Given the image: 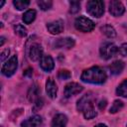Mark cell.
<instances>
[{
  "mask_svg": "<svg viewBox=\"0 0 127 127\" xmlns=\"http://www.w3.org/2000/svg\"><path fill=\"white\" fill-rule=\"evenodd\" d=\"M100 31L102 32V34H104L108 38H115L116 37V31L110 25H104V26H102L100 28Z\"/></svg>",
  "mask_w": 127,
  "mask_h": 127,
  "instance_id": "18",
  "label": "cell"
},
{
  "mask_svg": "<svg viewBox=\"0 0 127 127\" xmlns=\"http://www.w3.org/2000/svg\"><path fill=\"white\" fill-rule=\"evenodd\" d=\"M46 91H47V94L51 98H56L57 97L58 87H57L55 81L53 80V78H48V80L46 82Z\"/></svg>",
  "mask_w": 127,
  "mask_h": 127,
  "instance_id": "15",
  "label": "cell"
},
{
  "mask_svg": "<svg viewBox=\"0 0 127 127\" xmlns=\"http://www.w3.org/2000/svg\"><path fill=\"white\" fill-rule=\"evenodd\" d=\"M43 104H44V101H43V99L40 97V98H38L35 102H34V109L35 110H37V109H40V108H42V106H43Z\"/></svg>",
  "mask_w": 127,
  "mask_h": 127,
  "instance_id": "28",
  "label": "cell"
},
{
  "mask_svg": "<svg viewBox=\"0 0 127 127\" xmlns=\"http://www.w3.org/2000/svg\"><path fill=\"white\" fill-rule=\"evenodd\" d=\"M36 14L37 13H36V11L34 9H31V10H28L27 12H25L24 15H23V21H24V23L25 24L32 23L35 20V18H36Z\"/></svg>",
  "mask_w": 127,
  "mask_h": 127,
  "instance_id": "19",
  "label": "cell"
},
{
  "mask_svg": "<svg viewBox=\"0 0 127 127\" xmlns=\"http://www.w3.org/2000/svg\"><path fill=\"white\" fill-rule=\"evenodd\" d=\"M69 5H70L69 13H71V14H74L80 10V2H78V1H70Z\"/></svg>",
  "mask_w": 127,
  "mask_h": 127,
  "instance_id": "25",
  "label": "cell"
},
{
  "mask_svg": "<svg viewBox=\"0 0 127 127\" xmlns=\"http://www.w3.org/2000/svg\"><path fill=\"white\" fill-rule=\"evenodd\" d=\"M106 73L105 71L99 66H92L89 67L81 73L80 79L84 82L93 83V84H102L106 80Z\"/></svg>",
  "mask_w": 127,
  "mask_h": 127,
  "instance_id": "1",
  "label": "cell"
},
{
  "mask_svg": "<svg viewBox=\"0 0 127 127\" xmlns=\"http://www.w3.org/2000/svg\"><path fill=\"white\" fill-rule=\"evenodd\" d=\"M86 11L89 15L99 18L104 13V3L101 0H90L86 3Z\"/></svg>",
  "mask_w": 127,
  "mask_h": 127,
  "instance_id": "3",
  "label": "cell"
},
{
  "mask_svg": "<svg viewBox=\"0 0 127 127\" xmlns=\"http://www.w3.org/2000/svg\"><path fill=\"white\" fill-rule=\"evenodd\" d=\"M4 3H5V2H4V1H2V2H1V4H0V7H2V6L4 5Z\"/></svg>",
  "mask_w": 127,
  "mask_h": 127,
  "instance_id": "34",
  "label": "cell"
},
{
  "mask_svg": "<svg viewBox=\"0 0 127 127\" xmlns=\"http://www.w3.org/2000/svg\"><path fill=\"white\" fill-rule=\"evenodd\" d=\"M1 43H0V46H3V44H4V41H5V39H4V37H1Z\"/></svg>",
  "mask_w": 127,
  "mask_h": 127,
  "instance_id": "33",
  "label": "cell"
},
{
  "mask_svg": "<svg viewBox=\"0 0 127 127\" xmlns=\"http://www.w3.org/2000/svg\"><path fill=\"white\" fill-rule=\"evenodd\" d=\"M99 52H100L101 58H103L105 60H109L119 52V49L117 48V46L115 44H113L111 42H103L100 45Z\"/></svg>",
  "mask_w": 127,
  "mask_h": 127,
  "instance_id": "4",
  "label": "cell"
},
{
  "mask_svg": "<svg viewBox=\"0 0 127 127\" xmlns=\"http://www.w3.org/2000/svg\"><path fill=\"white\" fill-rule=\"evenodd\" d=\"M47 29L51 34L57 35L63 32L64 30V22L62 20H56L47 24Z\"/></svg>",
  "mask_w": 127,
  "mask_h": 127,
  "instance_id": "10",
  "label": "cell"
},
{
  "mask_svg": "<svg viewBox=\"0 0 127 127\" xmlns=\"http://www.w3.org/2000/svg\"><path fill=\"white\" fill-rule=\"evenodd\" d=\"M40 92H41V89H40V87L37 84L32 85L29 88L28 92H27V98H28V100L30 102H33L34 103L38 98H40Z\"/></svg>",
  "mask_w": 127,
  "mask_h": 127,
  "instance_id": "14",
  "label": "cell"
},
{
  "mask_svg": "<svg viewBox=\"0 0 127 127\" xmlns=\"http://www.w3.org/2000/svg\"><path fill=\"white\" fill-rule=\"evenodd\" d=\"M9 53H10V50L9 49H6L5 51H3L2 53H1V57H0V61L3 63L4 61H5V59L8 57V55H9Z\"/></svg>",
  "mask_w": 127,
  "mask_h": 127,
  "instance_id": "29",
  "label": "cell"
},
{
  "mask_svg": "<svg viewBox=\"0 0 127 127\" xmlns=\"http://www.w3.org/2000/svg\"><path fill=\"white\" fill-rule=\"evenodd\" d=\"M94 127H107L105 124H102V123H100V124H97L96 126H94Z\"/></svg>",
  "mask_w": 127,
  "mask_h": 127,
  "instance_id": "32",
  "label": "cell"
},
{
  "mask_svg": "<svg viewBox=\"0 0 127 127\" xmlns=\"http://www.w3.org/2000/svg\"><path fill=\"white\" fill-rule=\"evenodd\" d=\"M13 4L18 10H24L29 6L30 1H28V0H14Z\"/></svg>",
  "mask_w": 127,
  "mask_h": 127,
  "instance_id": "21",
  "label": "cell"
},
{
  "mask_svg": "<svg viewBox=\"0 0 127 127\" xmlns=\"http://www.w3.org/2000/svg\"><path fill=\"white\" fill-rule=\"evenodd\" d=\"M66 123H67V117L64 114L60 113L54 117L51 127H65Z\"/></svg>",
  "mask_w": 127,
  "mask_h": 127,
  "instance_id": "16",
  "label": "cell"
},
{
  "mask_svg": "<svg viewBox=\"0 0 127 127\" xmlns=\"http://www.w3.org/2000/svg\"><path fill=\"white\" fill-rule=\"evenodd\" d=\"M40 65L42 67V69H44L45 71H51L53 70L55 64H54V60L51 56L49 55H45L41 58L40 60Z\"/></svg>",
  "mask_w": 127,
  "mask_h": 127,
  "instance_id": "11",
  "label": "cell"
},
{
  "mask_svg": "<svg viewBox=\"0 0 127 127\" xmlns=\"http://www.w3.org/2000/svg\"><path fill=\"white\" fill-rule=\"evenodd\" d=\"M93 100H94V97L92 96V94L87 93L83 95L76 103L77 110L83 113V116L85 119H92L97 115L93 107Z\"/></svg>",
  "mask_w": 127,
  "mask_h": 127,
  "instance_id": "2",
  "label": "cell"
},
{
  "mask_svg": "<svg viewBox=\"0 0 127 127\" xmlns=\"http://www.w3.org/2000/svg\"><path fill=\"white\" fill-rule=\"evenodd\" d=\"M29 56H30V59L32 61H34V62L41 60V58L43 57V48L41 47V45H39V44H33L30 47Z\"/></svg>",
  "mask_w": 127,
  "mask_h": 127,
  "instance_id": "9",
  "label": "cell"
},
{
  "mask_svg": "<svg viewBox=\"0 0 127 127\" xmlns=\"http://www.w3.org/2000/svg\"><path fill=\"white\" fill-rule=\"evenodd\" d=\"M83 89V87L76 83V82H69L65 85L64 87V95L65 97H70L74 94H78L79 92H81Z\"/></svg>",
  "mask_w": 127,
  "mask_h": 127,
  "instance_id": "8",
  "label": "cell"
},
{
  "mask_svg": "<svg viewBox=\"0 0 127 127\" xmlns=\"http://www.w3.org/2000/svg\"><path fill=\"white\" fill-rule=\"evenodd\" d=\"M58 77L60 79H64H64H68V78L71 77V73L67 69H61L59 71V73H58Z\"/></svg>",
  "mask_w": 127,
  "mask_h": 127,
  "instance_id": "26",
  "label": "cell"
},
{
  "mask_svg": "<svg viewBox=\"0 0 127 127\" xmlns=\"http://www.w3.org/2000/svg\"><path fill=\"white\" fill-rule=\"evenodd\" d=\"M14 31H15V33L18 34L20 37H25V36L27 35V29H26L23 25H20V24H18V25H16V26L14 27Z\"/></svg>",
  "mask_w": 127,
  "mask_h": 127,
  "instance_id": "24",
  "label": "cell"
},
{
  "mask_svg": "<svg viewBox=\"0 0 127 127\" xmlns=\"http://www.w3.org/2000/svg\"><path fill=\"white\" fill-rule=\"evenodd\" d=\"M42 124V118L39 115H34L21 123V127H38Z\"/></svg>",
  "mask_w": 127,
  "mask_h": 127,
  "instance_id": "13",
  "label": "cell"
},
{
  "mask_svg": "<svg viewBox=\"0 0 127 127\" xmlns=\"http://www.w3.org/2000/svg\"><path fill=\"white\" fill-rule=\"evenodd\" d=\"M73 46H74V40L71 38H61L55 42V47L57 49H62V48L70 49Z\"/></svg>",
  "mask_w": 127,
  "mask_h": 127,
  "instance_id": "12",
  "label": "cell"
},
{
  "mask_svg": "<svg viewBox=\"0 0 127 127\" xmlns=\"http://www.w3.org/2000/svg\"><path fill=\"white\" fill-rule=\"evenodd\" d=\"M17 66H18V60H17V56L14 55L3 64L1 71L5 76L9 77L14 74V72L17 69Z\"/></svg>",
  "mask_w": 127,
  "mask_h": 127,
  "instance_id": "6",
  "label": "cell"
},
{
  "mask_svg": "<svg viewBox=\"0 0 127 127\" xmlns=\"http://www.w3.org/2000/svg\"><path fill=\"white\" fill-rule=\"evenodd\" d=\"M108 67L112 74H119L124 68V63L122 61H115Z\"/></svg>",
  "mask_w": 127,
  "mask_h": 127,
  "instance_id": "17",
  "label": "cell"
},
{
  "mask_svg": "<svg viewBox=\"0 0 127 127\" xmlns=\"http://www.w3.org/2000/svg\"><path fill=\"white\" fill-rule=\"evenodd\" d=\"M81 127H82V126H81Z\"/></svg>",
  "mask_w": 127,
  "mask_h": 127,
  "instance_id": "35",
  "label": "cell"
},
{
  "mask_svg": "<svg viewBox=\"0 0 127 127\" xmlns=\"http://www.w3.org/2000/svg\"><path fill=\"white\" fill-rule=\"evenodd\" d=\"M37 3H38V5H39V7H40L42 10H44V11L51 9L52 6H53V2H52L51 0H39Z\"/></svg>",
  "mask_w": 127,
  "mask_h": 127,
  "instance_id": "22",
  "label": "cell"
},
{
  "mask_svg": "<svg viewBox=\"0 0 127 127\" xmlns=\"http://www.w3.org/2000/svg\"><path fill=\"white\" fill-rule=\"evenodd\" d=\"M116 93L122 97H127V79H124L117 87Z\"/></svg>",
  "mask_w": 127,
  "mask_h": 127,
  "instance_id": "20",
  "label": "cell"
},
{
  "mask_svg": "<svg viewBox=\"0 0 127 127\" xmlns=\"http://www.w3.org/2000/svg\"><path fill=\"white\" fill-rule=\"evenodd\" d=\"M94 26H95V24L90 19H88L84 16H79L74 21L75 29L80 31V32H83V33L91 32L94 29Z\"/></svg>",
  "mask_w": 127,
  "mask_h": 127,
  "instance_id": "5",
  "label": "cell"
},
{
  "mask_svg": "<svg viewBox=\"0 0 127 127\" xmlns=\"http://www.w3.org/2000/svg\"><path fill=\"white\" fill-rule=\"evenodd\" d=\"M33 74V69L32 68H27L25 71H24V75L25 76H31Z\"/></svg>",
  "mask_w": 127,
  "mask_h": 127,
  "instance_id": "31",
  "label": "cell"
},
{
  "mask_svg": "<svg viewBox=\"0 0 127 127\" xmlns=\"http://www.w3.org/2000/svg\"><path fill=\"white\" fill-rule=\"evenodd\" d=\"M124 11H125V8H124L123 4L120 1L112 0L109 3V12L112 16L119 17L124 13Z\"/></svg>",
  "mask_w": 127,
  "mask_h": 127,
  "instance_id": "7",
  "label": "cell"
},
{
  "mask_svg": "<svg viewBox=\"0 0 127 127\" xmlns=\"http://www.w3.org/2000/svg\"><path fill=\"white\" fill-rule=\"evenodd\" d=\"M118 53H120V55L123 56V57H127V43L121 45V47L119 48Z\"/></svg>",
  "mask_w": 127,
  "mask_h": 127,
  "instance_id": "27",
  "label": "cell"
},
{
  "mask_svg": "<svg viewBox=\"0 0 127 127\" xmlns=\"http://www.w3.org/2000/svg\"><path fill=\"white\" fill-rule=\"evenodd\" d=\"M123 107V102L121 101V100H115L114 102H113V104L111 105V107H110V109H109V112L110 113H116L117 111H119L121 108Z\"/></svg>",
  "mask_w": 127,
  "mask_h": 127,
  "instance_id": "23",
  "label": "cell"
},
{
  "mask_svg": "<svg viewBox=\"0 0 127 127\" xmlns=\"http://www.w3.org/2000/svg\"><path fill=\"white\" fill-rule=\"evenodd\" d=\"M106 105H107V101H106L105 99H102V100H100L99 103H98V108L102 110V109H104V108L106 107Z\"/></svg>",
  "mask_w": 127,
  "mask_h": 127,
  "instance_id": "30",
  "label": "cell"
}]
</instances>
